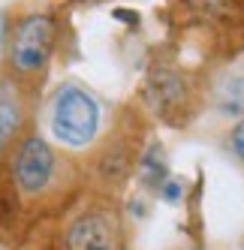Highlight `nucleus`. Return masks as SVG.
Masks as SVG:
<instances>
[{
	"label": "nucleus",
	"mask_w": 244,
	"mask_h": 250,
	"mask_svg": "<svg viewBox=\"0 0 244 250\" xmlns=\"http://www.w3.org/2000/svg\"><path fill=\"white\" fill-rule=\"evenodd\" d=\"M63 15L55 0H33L6 15L0 45V79L40 103L61 45Z\"/></svg>",
	"instance_id": "1"
},
{
	"label": "nucleus",
	"mask_w": 244,
	"mask_h": 250,
	"mask_svg": "<svg viewBox=\"0 0 244 250\" xmlns=\"http://www.w3.org/2000/svg\"><path fill=\"white\" fill-rule=\"evenodd\" d=\"M3 163L12 196L27 205H69L88 187L81 160L48 142L37 127H27L15 139Z\"/></svg>",
	"instance_id": "2"
},
{
	"label": "nucleus",
	"mask_w": 244,
	"mask_h": 250,
	"mask_svg": "<svg viewBox=\"0 0 244 250\" xmlns=\"http://www.w3.org/2000/svg\"><path fill=\"white\" fill-rule=\"evenodd\" d=\"M154 121L142 109L136 94L124 103H118L109 112V121L102 127L100 139L91 145L84 157V184L88 190L106 193L121 199V193L130 187V181L139 172V163L148 151Z\"/></svg>",
	"instance_id": "3"
},
{
	"label": "nucleus",
	"mask_w": 244,
	"mask_h": 250,
	"mask_svg": "<svg viewBox=\"0 0 244 250\" xmlns=\"http://www.w3.org/2000/svg\"><path fill=\"white\" fill-rule=\"evenodd\" d=\"M205 66H190L181 61L175 45L157 48L142 84L136 91V100L154 124H166L172 130H187L196 118L205 115Z\"/></svg>",
	"instance_id": "4"
},
{
	"label": "nucleus",
	"mask_w": 244,
	"mask_h": 250,
	"mask_svg": "<svg viewBox=\"0 0 244 250\" xmlns=\"http://www.w3.org/2000/svg\"><path fill=\"white\" fill-rule=\"evenodd\" d=\"M55 250H130V229L124 208L115 196L84 187L55 226Z\"/></svg>",
	"instance_id": "5"
},
{
	"label": "nucleus",
	"mask_w": 244,
	"mask_h": 250,
	"mask_svg": "<svg viewBox=\"0 0 244 250\" xmlns=\"http://www.w3.org/2000/svg\"><path fill=\"white\" fill-rule=\"evenodd\" d=\"M42 127L45 139L58 148L76 154L91 151V145L100 139L102 127L109 121V109L84 82L63 79L48 91L42 103Z\"/></svg>",
	"instance_id": "6"
},
{
	"label": "nucleus",
	"mask_w": 244,
	"mask_h": 250,
	"mask_svg": "<svg viewBox=\"0 0 244 250\" xmlns=\"http://www.w3.org/2000/svg\"><path fill=\"white\" fill-rule=\"evenodd\" d=\"M205 112L220 118H244V51L229 61L211 63L205 73Z\"/></svg>",
	"instance_id": "7"
},
{
	"label": "nucleus",
	"mask_w": 244,
	"mask_h": 250,
	"mask_svg": "<svg viewBox=\"0 0 244 250\" xmlns=\"http://www.w3.org/2000/svg\"><path fill=\"white\" fill-rule=\"evenodd\" d=\"M33 109H37V100L0 79V163L6 160L15 139L27 130V118Z\"/></svg>",
	"instance_id": "8"
},
{
	"label": "nucleus",
	"mask_w": 244,
	"mask_h": 250,
	"mask_svg": "<svg viewBox=\"0 0 244 250\" xmlns=\"http://www.w3.org/2000/svg\"><path fill=\"white\" fill-rule=\"evenodd\" d=\"M226 148H229V154L244 166V118L235 121V124H232V130L226 133Z\"/></svg>",
	"instance_id": "9"
},
{
	"label": "nucleus",
	"mask_w": 244,
	"mask_h": 250,
	"mask_svg": "<svg viewBox=\"0 0 244 250\" xmlns=\"http://www.w3.org/2000/svg\"><path fill=\"white\" fill-rule=\"evenodd\" d=\"M0 250H3V244H0Z\"/></svg>",
	"instance_id": "10"
}]
</instances>
